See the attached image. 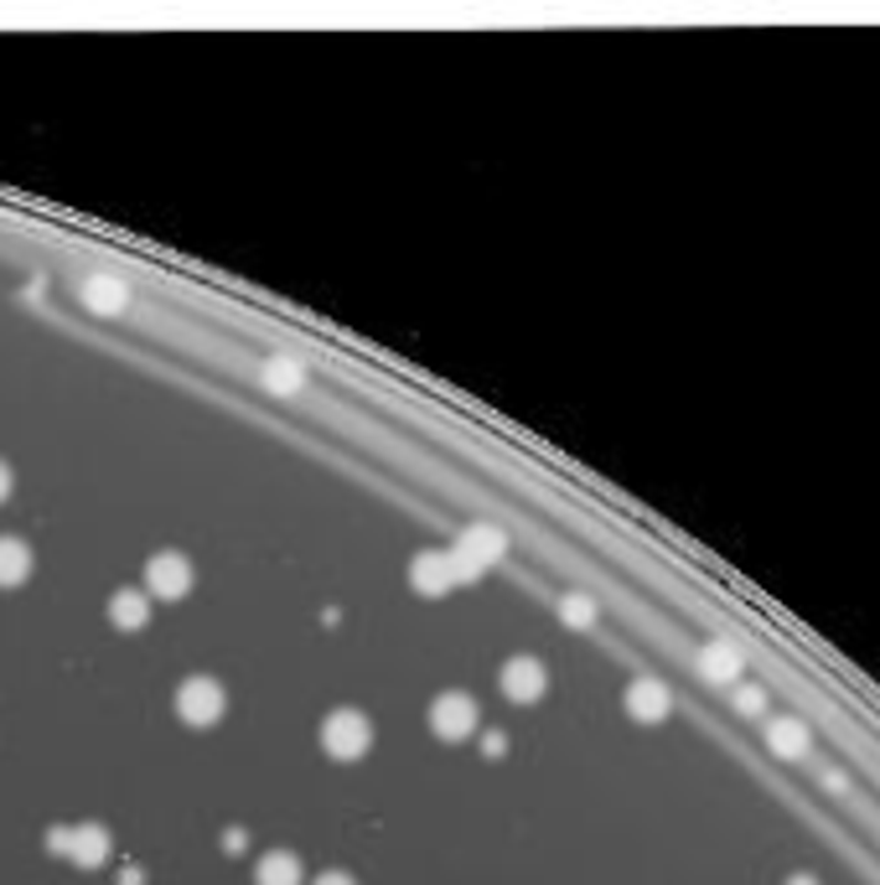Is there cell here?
Instances as JSON below:
<instances>
[{
	"label": "cell",
	"mask_w": 880,
	"mask_h": 885,
	"mask_svg": "<svg viewBox=\"0 0 880 885\" xmlns=\"http://www.w3.org/2000/svg\"><path fill=\"white\" fill-rule=\"evenodd\" d=\"M373 746V720L353 704H337L332 715L322 720V751L332 762H363Z\"/></svg>",
	"instance_id": "1"
},
{
	"label": "cell",
	"mask_w": 880,
	"mask_h": 885,
	"mask_svg": "<svg viewBox=\"0 0 880 885\" xmlns=\"http://www.w3.org/2000/svg\"><path fill=\"white\" fill-rule=\"evenodd\" d=\"M140 591L151 601H182L192 596V585H197V570H192V560H186L182 549H155L151 560H146V570H140Z\"/></svg>",
	"instance_id": "2"
},
{
	"label": "cell",
	"mask_w": 880,
	"mask_h": 885,
	"mask_svg": "<svg viewBox=\"0 0 880 885\" xmlns=\"http://www.w3.org/2000/svg\"><path fill=\"white\" fill-rule=\"evenodd\" d=\"M476 725H482V710H476V699L466 694V689H446V694H436V704H430V731L440 735V741H451V746H461V741H472Z\"/></svg>",
	"instance_id": "3"
},
{
	"label": "cell",
	"mask_w": 880,
	"mask_h": 885,
	"mask_svg": "<svg viewBox=\"0 0 880 885\" xmlns=\"http://www.w3.org/2000/svg\"><path fill=\"white\" fill-rule=\"evenodd\" d=\"M171 704H176V715L186 725H218L223 710H228V694H223V683L213 673H192V679H182Z\"/></svg>",
	"instance_id": "4"
},
{
	"label": "cell",
	"mask_w": 880,
	"mask_h": 885,
	"mask_svg": "<svg viewBox=\"0 0 880 885\" xmlns=\"http://www.w3.org/2000/svg\"><path fill=\"white\" fill-rule=\"evenodd\" d=\"M409 585H415L420 596H446V591L472 585V580H466V570L457 564L451 549H420V554L409 560Z\"/></svg>",
	"instance_id": "5"
},
{
	"label": "cell",
	"mask_w": 880,
	"mask_h": 885,
	"mask_svg": "<svg viewBox=\"0 0 880 885\" xmlns=\"http://www.w3.org/2000/svg\"><path fill=\"white\" fill-rule=\"evenodd\" d=\"M52 854H68L78 870H99L109 860V829L104 823H78V829H52L47 834Z\"/></svg>",
	"instance_id": "6"
},
{
	"label": "cell",
	"mask_w": 880,
	"mask_h": 885,
	"mask_svg": "<svg viewBox=\"0 0 880 885\" xmlns=\"http://www.w3.org/2000/svg\"><path fill=\"white\" fill-rule=\"evenodd\" d=\"M451 554H457V564L466 570V580H476L492 560H503V554H508V539H503L492 524H472V528H461L457 533Z\"/></svg>",
	"instance_id": "7"
},
{
	"label": "cell",
	"mask_w": 880,
	"mask_h": 885,
	"mask_svg": "<svg viewBox=\"0 0 880 885\" xmlns=\"http://www.w3.org/2000/svg\"><path fill=\"white\" fill-rule=\"evenodd\" d=\"M497 689H503V699H508V704H539V699L549 694V668H544L539 658L518 652V658H508V663H503V673H497Z\"/></svg>",
	"instance_id": "8"
},
{
	"label": "cell",
	"mask_w": 880,
	"mask_h": 885,
	"mask_svg": "<svg viewBox=\"0 0 880 885\" xmlns=\"http://www.w3.org/2000/svg\"><path fill=\"white\" fill-rule=\"evenodd\" d=\"M622 704H626V715L637 720V725H658V720L674 715V694H668V683L653 679V673H643V679L626 683Z\"/></svg>",
	"instance_id": "9"
},
{
	"label": "cell",
	"mask_w": 880,
	"mask_h": 885,
	"mask_svg": "<svg viewBox=\"0 0 880 885\" xmlns=\"http://www.w3.org/2000/svg\"><path fill=\"white\" fill-rule=\"evenodd\" d=\"M745 673V652L736 643H726V637H715V643L699 647V679H710V683H741Z\"/></svg>",
	"instance_id": "10"
},
{
	"label": "cell",
	"mask_w": 880,
	"mask_h": 885,
	"mask_svg": "<svg viewBox=\"0 0 880 885\" xmlns=\"http://www.w3.org/2000/svg\"><path fill=\"white\" fill-rule=\"evenodd\" d=\"M766 746H772V756H782V762H803L813 746V731L803 715H772L766 720Z\"/></svg>",
	"instance_id": "11"
},
{
	"label": "cell",
	"mask_w": 880,
	"mask_h": 885,
	"mask_svg": "<svg viewBox=\"0 0 880 885\" xmlns=\"http://www.w3.org/2000/svg\"><path fill=\"white\" fill-rule=\"evenodd\" d=\"M109 622H115L119 632L151 627V596H146L140 585H119L115 596H109Z\"/></svg>",
	"instance_id": "12"
},
{
	"label": "cell",
	"mask_w": 880,
	"mask_h": 885,
	"mask_svg": "<svg viewBox=\"0 0 880 885\" xmlns=\"http://www.w3.org/2000/svg\"><path fill=\"white\" fill-rule=\"evenodd\" d=\"M32 580V544L17 533H0V591H17Z\"/></svg>",
	"instance_id": "13"
},
{
	"label": "cell",
	"mask_w": 880,
	"mask_h": 885,
	"mask_svg": "<svg viewBox=\"0 0 880 885\" xmlns=\"http://www.w3.org/2000/svg\"><path fill=\"white\" fill-rule=\"evenodd\" d=\"M305 865L296 850H270L255 860V885H301Z\"/></svg>",
	"instance_id": "14"
},
{
	"label": "cell",
	"mask_w": 880,
	"mask_h": 885,
	"mask_svg": "<svg viewBox=\"0 0 880 885\" xmlns=\"http://www.w3.org/2000/svg\"><path fill=\"white\" fill-rule=\"evenodd\" d=\"M84 306L99 311V316H119V311L130 306V290L119 285L115 274H88L84 280Z\"/></svg>",
	"instance_id": "15"
},
{
	"label": "cell",
	"mask_w": 880,
	"mask_h": 885,
	"mask_svg": "<svg viewBox=\"0 0 880 885\" xmlns=\"http://www.w3.org/2000/svg\"><path fill=\"white\" fill-rule=\"evenodd\" d=\"M259 384L275 393H290V389H301V363L296 358H270L265 363V374H259Z\"/></svg>",
	"instance_id": "16"
},
{
	"label": "cell",
	"mask_w": 880,
	"mask_h": 885,
	"mask_svg": "<svg viewBox=\"0 0 880 885\" xmlns=\"http://www.w3.org/2000/svg\"><path fill=\"white\" fill-rule=\"evenodd\" d=\"M559 616H565V627L586 632V627H595V601L580 596V591H570V596L559 601Z\"/></svg>",
	"instance_id": "17"
},
{
	"label": "cell",
	"mask_w": 880,
	"mask_h": 885,
	"mask_svg": "<svg viewBox=\"0 0 880 885\" xmlns=\"http://www.w3.org/2000/svg\"><path fill=\"white\" fill-rule=\"evenodd\" d=\"M730 704H736V715H762L766 704H772V694H766L762 683H736V689H730Z\"/></svg>",
	"instance_id": "18"
},
{
	"label": "cell",
	"mask_w": 880,
	"mask_h": 885,
	"mask_svg": "<svg viewBox=\"0 0 880 885\" xmlns=\"http://www.w3.org/2000/svg\"><path fill=\"white\" fill-rule=\"evenodd\" d=\"M311 885H357V881L347 875V870H322V875H316Z\"/></svg>",
	"instance_id": "19"
},
{
	"label": "cell",
	"mask_w": 880,
	"mask_h": 885,
	"mask_svg": "<svg viewBox=\"0 0 880 885\" xmlns=\"http://www.w3.org/2000/svg\"><path fill=\"white\" fill-rule=\"evenodd\" d=\"M11 493H17V472H11V466L0 461V503H6V497H11Z\"/></svg>",
	"instance_id": "20"
},
{
	"label": "cell",
	"mask_w": 880,
	"mask_h": 885,
	"mask_svg": "<svg viewBox=\"0 0 880 885\" xmlns=\"http://www.w3.org/2000/svg\"><path fill=\"white\" fill-rule=\"evenodd\" d=\"M482 751H487V756H503V751H508V735H503V731H487V746H482Z\"/></svg>",
	"instance_id": "21"
},
{
	"label": "cell",
	"mask_w": 880,
	"mask_h": 885,
	"mask_svg": "<svg viewBox=\"0 0 880 885\" xmlns=\"http://www.w3.org/2000/svg\"><path fill=\"white\" fill-rule=\"evenodd\" d=\"M787 885H818V875H808V870H797V875H793V881H787Z\"/></svg>",
	"instance_id": "22"
}]
</instances>
